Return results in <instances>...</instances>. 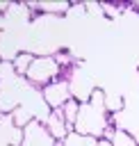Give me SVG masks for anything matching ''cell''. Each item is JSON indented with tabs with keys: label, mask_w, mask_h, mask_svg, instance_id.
<instances>
[{
	"label": "cell",
	"mask_w": 139,
	"mask_h": 146,
	"mask_svg": "<svg viewBox=\"0 0 139 146\" xmlns=\"http://www.w3.org/2000/svg\"><path fill=\"white\" fill-rule=\"evenodd\" d=\"M107 128H109V119H107L105 112L91 107L89 103H82V105H80V114H77V121H75V125H73L75 132L100 139V137H105Z\"/></svg>",
	"instance_id": "6da1fadb"
},
{
	"label": "cell",
	"mask_w": 139,
	"mask_h": 146,
	"mask_svg": "<svg viewBox=\"0 0 139 146\" xmlns=\"http://www.w3.org/2000/svg\"><path fill=\"white\" fill-rule=\"evenodd\" d=\"M59 71H62V68H59V64H57L55 55H39V57H34L32 66L27 68L25 80H27L30 84L46 87V84H50V82L59 80Z\"/></svg>",
	"instance_id": "7a4b0ae2"
},
{
	"label": "cell",
	"mask_w": 139,
	"mask_h": 146,
	"mask_svg": "<svg viewBox=\"0 0 139 146\" xmlns=\"http://www.w3.org/2000/svg\"><path fill=\"white\" fill-rule=\"evenodd\" d=\"M41 98H43V103H46L50 110H62L64 103H68V100L73 98L68 80H55V82L46 84L43 91H41Z\"/></svg>",
	"instance_id": "3957f363"
},
{
	"label": "cell",
	"mask_w": 139,
	"mask_h": 146,
	"mask_svg": "<svg viewBox=\"0 0 139 146\" xmlns=\"http://www.w3.org/2000/svg\"><path fill=\"white\" fill-rule=\"evenodd\" d=\"M21 146H62V141H57L41 121H32L23 130V144Z\"/></svg>",
	"instance_id": "277c9868"
},
{
	"label": "cell",
	"mask_w": 139,
	"mask_h": 146,
	"mask_svg": "<svg viewBox=\"0 0 139 146\" xmlns=\"http://www.w3.org/2000/svg\"><path fill=\"white\" fill-rule=\"evenodd\" d=\"M0 141L5 146H21L23 144V130L14 123L11 114H2V119H0Z\"/></svg>",
	"instance_id": "5b68a950"
},
{
	"label": "cell",
	"mask_w": 139,
	"mask_h": 146,
	"mask_svg": "<svg viewBox=\"0 0 139 146\" xmlns=\"http://www.w3.org/2000/svg\"><path fill=\"white\" fill-rule=\"evenodd\" d=\"M46 128H48V132L57 139V141H64L66 139V135L71 132V128L66 125V121H64V116H62V112L59 110H52L50 114H48V119H46V123H43Z\"/></svg>",
	"instance_id": "8992f818"
},
{
	"label": "cell",
	"mask_w": 139,
	"mask_h": 146,
	"mask_svg": "<svg viewBox=\"0 0 139 146\" xmlns=\"http://www.w3.org/2000/svg\"><path fill=\"white\" fill-rule=\"evenodd\" d=\"M105 137L112 141V146H139L137 139H134L125 128H107Z\"/></svg>",
	"instance_id": "52a82bcc"
},
{
	"label": "cell",
	"mask_w": 139,
	"mask_h": 146,
	"mask_svg": "<svg viewBox=\"0 0 139 146\" xmlns=\"http://www.w3.org/2000/svg\"><path fill=\"white\" fill-rule=\"evenodd\" d=\"M34 57H36V55H32L30 50H21V52H18V55L11 59V64H14V68H16V75H18V78H25V73H27V68L32 66Z\"/></svg>",
	"instance_id": "ba28073f"
},
{
	"label": "cell",
	"mask_w": 139,
	"mask_h": 146,
	"mask_svg": "<svg viewBox=\"0 0 139 146\" xmlns=\"http://www.w3.org/2000/svg\"><path fill=\"white\" fill-rule=\"evenodd\" d=\"M80 100H75V98H71L68 103H64V107L59 110L62 112V116H64V121H66V125L73 130V125H75V121H77V114H80Z\"/></svg>",
	"instance_id": "9c48e42d"
},
{
	"label": "cell",
	"mask_w": 139,
	"mask_h": 146,
	"mask_svg": "<svg viewBox=\"0 0 139 146\" xmlns=\"http://www.w3.org/2000/svg\"><path fill=\"white\" fill-rule=\"evenodd\" d=\"M27 7L39 9L43 14H66L68 7H71V2H30Z\"/></svg>",
	"instance_id": "30bf717a"
},
{
	"label": "cell",
	"mask_w": 139,
	"mask_h": 146,
	"mask_svg": "<svg viewBox=\"0 0 139 146\" xmlns=\"http://www.w3.org/2000/svg\"><path fill=\"white\" fill-rule=\"evenodd\" d=\"M62 146H98V139L96 137H87V135H80L75 130H71L66 135V139L62 141Z\"/></svg>",
	"instance_id": "8fae6325"
},
{
	"label": "cell",
	"mask_w": 139,
	"mask_h": 146,
	"mask_svg": "<svg viewBox=\"0 0 139 146\" xmlns=\"http://www.w3.org/2000/svg\"><path fill=\"white\" fill-rule=\"evenodd\" d=\"M11 119H14V123H16L21 130H25V125H30L32 121H36L34 114H32V110L25 107V105H18V107L11 112Z\"/></svg>",
	"instance_id": "7c38bea8"
},
{
	"label": "cell",
	"mask_w": 139,
	"mask_h": 146,
	"mask_svg": "<svg viewBox=\"0 0 139 146\" xmlns=\"http://www.w3.org/2000/svg\"><path fill=\"white\" fill-rule=\"evenodd\" d=\"M105 110L112 112V114L121 112V110H123V96H121V94H107V98H105Z\"/></svg>",
	"instance_id": "4fadbf2b"
},
{
	"label": "cell",
	"mask_w": 139,
	"mask_h": 146,
	"mask_svg": "<svg viewBox=\"0 0 139 146\" xmlns=\"http://www.w3.org/2000/svg\"><path fill=\"white\" fill-rule=\"evenodd\" d=\"M98 146H112V141H109L107 137H100V139H98Z\"/></svg>",
	"instance_id": "5bb4252c"
},
{
	"label": "cell",
	"mask_w": 139,
	"mask_h": 146,
	"mask_svg": "<svg viewBox=\"0 0 139 146\" xmlns=\"http://www.w3.org/2000/svg\"><path fill=\"white\" fill-rule=\"evenodd\" d=\"M9 7H11L9 2H0V11H9Z\"/></svg>",
	"instance_id": "9a60e30c"
},
{
	"label": "cell",
	"mask_w": 139,
	"mask_h": 146,
	"mask_svg": "<svg viewBox=\"0 0 139 146\" xmlns=\"http://www.w3.org/2000/svg\"><path fill=\"white\" fill-rule=\"evenodd\" d=\"M0 119H2V114H0Z\"/></svg>",
	"instance_id": "2e32d148"
},
{
	"label": "cell",
	"mask_w": 139,
	"mask_h": 146,
	"mask_svg": "<svg viewBox=\"0 0 139 146\" xmlns=\"http://www.w3.org/2000/svg\"><path fill=\"white\" fill-rule=\"evenodd\" d=\"M0 62H2V59H0Z\"/></svg>",
	"instance_id": "e0dca14e"
}]
</instances>
